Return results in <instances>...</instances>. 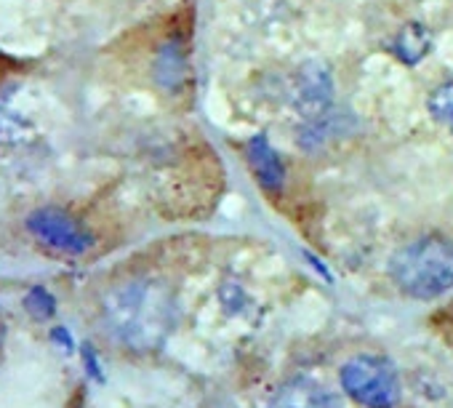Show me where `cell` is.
<instances>
[{"mask_svg":"<svg viewBox=\"0 0 453 408\" xmlns=\"http://www.w3.org/2000/svg\"><path fill=\"white\" fill-rule=\"evenodd\" d=\"M426 107H429V112H432V118H434L437 123H442L448 131H453V81L437 86V89L429 94Z\"/></svg>","mask_w":453,"mask_h":408,"instance_id":"8","label":"cell"},{"mask_svg":"<svg viewBox=\"0 0 453 408\" xmlns=\"http://www.w3.org/2000/svg\"><path fill=\"white\" fill-rule=\"evenodd\" d=\"M342 389L363 408H397L403 387L395 366L381 355H357L342 366Z\"/></svg>","mask_w":453,"mask_h":408,"instance_id":"3","label":"cell"},{"mask_svg":"<svg viewBox=\"0 0 453 408\" xmlns=\"http://www.w3.org/2000/svg\"><path fill=\"white\" fill-rule=\"evenodd\" d=\"M267 408H342V403L328 387L312 379H294L273 395Z\"/></svg>","mask_w":453,"mask_h":408,"instance_id":"5","label":"cell"},{"mask_svg":"<svg viewBox=\"0 0 453 408\" xmlns=\"http://www.w3.org/2000/svg\"><path fill=\"white\" fill-rule=\"evenodd\" d=\"M25 310L35 318V320H49L57 310V299L43 289V286H35L27 291L25 296Z\"/></svg>","mask_w":453,"mask_h":408,"instance_id":"10","label":"cell"},{"mask_svg":"<svg viewBox=\"0 0 453 408\" xmlns=\"http://www.w3.org/2000/svg\"><path fill=\"white\" fill-rule=\"evenodd\" d=\"M395 51H397L400 59L413 65L429 51V38H426V33L421 27H405L400 33V38L395 41Z\"/></svg>","mask_w":453,"mask_h":408,"instance_id":"7","label":"cell"},{"mask_svg":"<svg viewBox=\"0 0 453 408\" xmlns=\"http://www.w3.org/2000/svg\"><path fill=\"white\" fill-rule=\"evenodd\" d=\"M107 334L134 352L157 350L176 326V299L157 281H128L102 302Z\"/></svg>","mask_w":453,"mask_h":408,"instance_id":"1","label":"cell"},{"mask_svg":"<svg viewBox=\"0 0 453 408\" xmlns=\"http://www.w3.org/2000/svg\"><path fill=\"white\" fill-rule=\"evenodd\" d=\"M83 363H86L88 373H91L94 379H99V381H102V366H99V360H96V355H94V350H91L88 344L83 347Z\"/></svg>","mask_w":453,"mask_h":408,"instance_id":"11","label":"cell"},{"mask_svg":"<svg viewBox=\"0 0 453 408\" xmlns=\"http://www.w3.org/2000/svg\"><path fill=\"white\" fill-rule=\"evenodd\" d=\"M51 339H54L57 344H62L67 352H73V347H75V344H73V339H70V334H67V328H62V326L51 331Z\"/></svg>","mask_w":453,"mask_h":408,"instance_id":"12","label":"cell"},{"mask_svg":"<svg viewBox=\"0 0 453 408\" xmlns=\"http://www.w3.org/2000/svg\"><path fill=\"white\" fill-rule=\"evenodd\" d=\"M389 275L395 286L413 299H437L453 289V241L426 235L403 246L392 262Z\"/></svg>","mask_w":453,"mask_h":408,"instance_id":"2","label":"cell"},{"mask_svg":"<svg viewBox=\"0 0 453 408\" xmlns=\"http://www.w3.org/2000/svg\"><path fill=\"white\" fill-rule=\"evenodd\" d=\"M246 158L249 166L257 176V181L267 189V192H280L283 189V179H286V168L280 155L275 152V147L267 142V136H254L246 144Z\"/></svg>","mask_w":453,"mask_h":408,"instance_id":"6","label":"cell"},{"mask_svg":"<svg viewBox=\"0 0 453 408\" xmlns=\"http://www.w3.org/2000/svg\"><path fill=\"white\" fill-rule=\"evenodd\" d=\"M157 78H160L163 86H176L184 78V57H181V51L165 49L157 57Z\"/></svg>","mask_w":453,"mask_h":408,"instance_id":"9","label":"cell"},{"mask_svg":"<svg viewBox=\"0 0 453 408\" xmlns=\"http://www.w3.org/2000/svg\"><path fill=\"white\" fill-rule=\"evenodd\" d=\"M27 230L46 249L65 254V257H83L94 246L91 233L75 217H70L62 209H51V206L33 212L27 217Z\"/></svg>","mask_w":453,"mask_h":408,"instance_id":"4","label":"cell"}]
</instances>
